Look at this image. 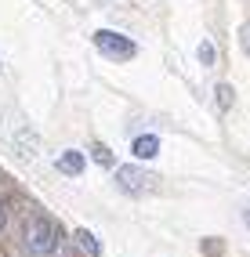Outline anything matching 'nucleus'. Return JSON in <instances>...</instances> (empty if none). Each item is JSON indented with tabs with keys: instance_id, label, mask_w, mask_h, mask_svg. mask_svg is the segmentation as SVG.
Here are the masks:
<instances>
[{
	"instance_id": "9b49d317",
	"label": "nucleus",
	"mask_w": 250,
	"mask_h": 257,
	"mask_svg": "<svg viewBox=\"0 0 250 257\" xmlns=\"http://www.w3.org/2000/svg\"><path fill=\"white\" fill-rule=\"evenodd\" d=\"M203 250H207V253H214V257H218V253H221V243H203Z\"/></svg>"
},
{
	"instance_id": "ddd939ff",
	"label": "nucleus",
	"mask_w": 250,
	"mask_h": 257,
	"mask_svg": "<svg viewBox=\"0 0 250 257\" xmlns=\"http://www.w3.org/2000/svg\"><path fill=\"white\" fill-rule=\"evenodd\" d=\"M4 221H8V214H4V203H0V232H4Z\"/></svg>"
},
{
	"instance_id": "f8f14e48",
	"label": "nucleus",
	"mask_w": 250,
	"mask_h": 257,
	"mask_svg": "<svg viewBox=\"0 0 250 257\" xmlns=\"http://www.w3.org/2000/svg\"><path fill=\"white\" fill-rule=\"evenodd\" d=\"M243 225H246V232H250V207H243Z\"/></svg>"
},
{
	"instance_id": "f03ea898",
	"label": "nucleus",
	"mask_w": 250,
	"mask_h": 257,
	"mask_svg": "<svg viewBox=\"0 0 250 257\" xmlns=\"http://www.w3.org/2000/svg\"><path fill=\"white\" fill-rule=\"evenodd\" d=\"M116 185H120L127 196H145V192L156 188V174L138 167V163H123V167H116Z\"/></svg>"
},
{
	"instance_id": "39448f33",
	"label": "nucleus",
	"mask_w": 250,
	"mask_h": 257,
	"mask_svg": "<svg viewBox=\"0 0 250 257\" xmlns=\"http://www.w3.org/2000/svg\"><path fill=\"white\" fill-rule=\"evenodd\" d=\"M131 152H135L138 160H153L160 152V138H156V134H138V138L131 142Z\"/></svg>"
},
{
	"instance_id": "f257e3e1",
	"label": "nucleus",
	"mask_w": 250,
	"mask_h": 257,
	"mask_svg": "<svg viewBox=\"0 0 250 257\" xmlns=\"http://www.w3.org/2000/svg\"><path fill=\"white\" fill-rule=\"evenodd\" d=\"M22 246L29 250V257H55L58 253V228L51 225V217L29 214L22 221Z\"/></svg>"
},
{
	"instance_id": "1a4fd4ad",
	"label": "nucleus",
	"mask_w": 250,
	"mask_h": 257,
	"mask_svg": "<svg viewBox=\"0 0 250 257\" xmlns=\"http://www.w3.org/2000/svg\"><path fill=\"white\" fill-rule=\"evenodd\" d=\"M232 98H236V94H232V83H218V105L228 109V105H232Z\"/></svg>"
},
{
	"instance_id": "6e6552de",
	"label": "nucleus",
	"mask_w": 250,
	"mask_h": 257,
	"mask_svg": "<svg viewBox=\"0 0 250 257\" xmlns=\"http://www.w3.org/2000/svg\"><path fill=\"white\" fill-rule=\"evenodd\" d=\"M199 62H203V65H214V62H218V47H214L210 40L199 44Z\"/></svg>"
},
{
	"instance_id": "0eeeda50",
	"label": "nucleus",
	"mask_w": 250,
	"mask_h": 257,
	"mask_svg": "<svg viewBox=\"0 0 250 257\" xmlns=\"http://www.w3.org/2000/svg\"><path fill=\"white\" fill-rule=\"evenodd\" d=\"M91 160H94L98 167H105V170H112V167H116L112 149H109V145H102V142H91Z\"/></svg>"
},
{
	"instance_id": "7ed1b4c3",
	"label": "nucleus",
	"mask_w": 250,
	"mask_h": 257,
	"mask_svg": "<svg viewBox=\"0 0 250 257\" xmlns=\"http://www.w3.org/2000/svg\"><path fill=\"white\" fill-rule=\"evenodd\" d=\"M94 47L102 51L105 58H112V62H131L138 55V44L127 40L123 33H112V29H98L94 33Z\"/></svg>"
},
{
	"instance_id": "9d476101",
	"label": "nucleus",
	"mask_w": 250,
	"mask_h": 257,
	"mask_svg": "<svg viewBox=\"0 0 250 257\" xmlns=\"http://www.w3.org/2000/svg\"><path fill=\"white\" fill-rule=\"evenodd\" d=\"M239 40H243V47H246V55H250V26H243V29H239Z\"/></svg>"
},
{
	"instance_id": "423d86ee",
	"label": "nucleus",
	"mask_w": 250,
	"mask_h": 257,
	"mask_svg": "<svg viewBox=\"0 0 250 257\" xmlns=\"http://www.w3.org/2000/svg\"><path fill=\"white\" fill-rule=\"evenodd\" d=\"M73 235H76V246H80L83 253H87V257H102V243L94 239V232H87V228H76Z\"/></svg>"
},
{
	"instance_id": "20e7f679",
	"label": "nucleus",
	"mask_w": 250,
	"mask_h": 257,
	"mask_svg": "<svg viewBox=\"0 0 250 257\" xmlns=\"http://www.w3.org/2000/svg\"><path fill=\"white\" fill-rule=\"evenodd\" d=\"M83 167H87V156H83L80 149H69V152H62V156H58V170L65 178H80Z\"/></svg>"
}]
</instances>
